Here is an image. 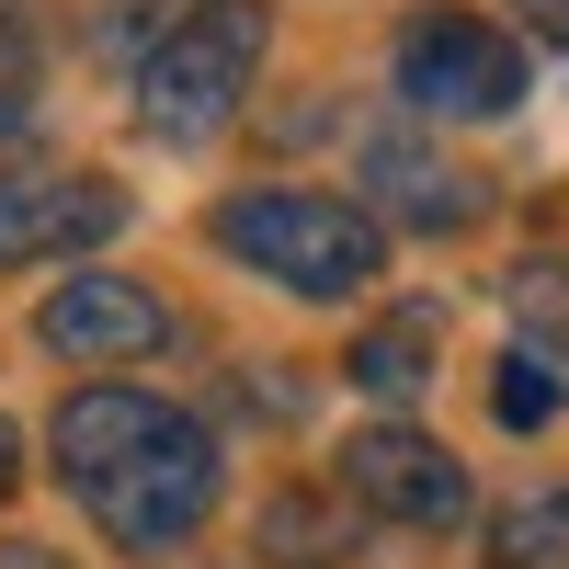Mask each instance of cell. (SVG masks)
Wrapping results in <instances>:
<instances>
[{"instance_id": "cell-5", "label": "cell", "mask_w": 569, "mask_h": 569, "mask_svg": "<svg viewBox=\"0 0 569 569\" xmlns=\"http://www.w3.org/2000/svg\"><path fill=\"white\" fill-rule=\"evenodd\" d=\"M342 490L376 512V525H421V536L467 525V467L433 433H410V421H376V433L342 445Z\"/></svg>"}, {"instance_id": "cell-9", "label": "cell", "mask_w": 569, "mask_h": 569, "mask_svg": "<svg viewBox=\"0 0 569 569\" xmlns=\"http://www.w3.org/2000/svg\"><path fill=\"white\" fill-rule=\"evenodd\" d=\"M365 182H376L388 217H410V228H467V217H479V182H467L456 160H433V149H376Z\"/></svg>"}, {"instance_id": "cell-8", "label": "cell", "mask_w": 569, "mask_h": 569, "mask_svg": "<svg viewBox=\"0 0 569 569\" xmlns=\"http://www.w3.org/2000/svg\"><path fill=\"white\" fill-rule=\"evenodd\" d=\"M171 421H182V410H171V399H149V388H80V399L58 410V433H46V445H58V479L80 490V479H103L114 456L160 445Z\"/></svg>"}, {"instance_id": "cell-3", "label": "cell", "mask_w": 569, "mask_h": 569, "mask_svg": "<svg viewBox=\"0 0 569 569\" xmlns=\"http://www.w3.org/2000/svg\"><path fill=\"white\" fill-rule=\"evenodd\" d=\"M388 69H399V103L433 114V126H501L525 103V46L490 12H421Z\"/></svg>"}, {"instance_id": "cell-14", "label": "cell", "mask_w": 569, "mask_h": 569, "mask_svg": "<svg viewBox=\"0 0 569 569\" xmlns=\"http://www.w3.org/2000/svg\"><path fill=\"white\" fill-rule=\"evenodd\" d=\"M34 126V46L23 34H0V149Z\"/></svg>"}, {"instance_id": "cell-4", "label": "cell", "mask_w": 569, "mask_h": 569, "mask_svg": "<svg viewBox=\"0 0 569 569\" xmlns=\"http://www.w3.org/2000/svg\"><path fill=\"white\" fill-rule=\"evenodd\" d=\"M80 501H91V525H103L114 547L160 558V547H182L217 512V445L194 433V421H171L160 445H137V456L103 467V479H80Z\"/></svg>"}, {"instance_id": "cell-13", "label": "cell", "mask_w": 569, "mask_h": 569, "mask_svg": "<svg viewBox=\"0 0 569 569\" xmlns=\"http://www.w3.org/2000/svg\"><path fill=\"white\" fill-rule=\"evenodd\" d=\"M273 558L284 569H330V558H342V525H330V512H308V501H273Z\"/></svg>"}, {"instance_id": "cell-2", "label": "cell", "mask_w": 569, "mask_h": 569, "mask_svg": "<svg viewBox=\"0 0 569 569\" xmlns=\"http://www.w3.org/2000/svg\"><path fill=\"white\" fill-rule=\"evenodd\" d=\"M262 46H273V12H262V0H194V12L149 46V69H137V126L171 137V149L217 137L228 114H240Z\"/></svg>"}, {"instance_id": "cell-6", "label": "cell", "mask_w": 569, "mask_h": 569, "mask_svg": "<svg viewBox=\"0 0 569 569\" xmlns=\"http://www.w3.org/2000/svg\"><path fill=\"white\" fill-rule=\"evenodd\" d=\"M126 228V194L91 171H0V262H69Z\"/></svg>"}, {"instance_id": "cell-1", "label": "cell", "mask_w": 569, "mask_h": 569, "mask_svg": "<svg viewBox=\"0 0 569 569\" xmlns=\"http://www.w3.org/2000/svg\"><path fill=\"white\" fill-rule=\"evenodd\" d=\"M217 251L251 262L284 297H353V284L388 262V228L353 194H308V182H262V194L217 206Z\"/></svg>"}, {"instance_id": "cell-12", "label": "cell", "mask_w": 569, "mask_h": 569, "mask_svg": "<svg viewBox=\"0 0 569 569\" xmlns=\"http://www.w3.org/2000/svg\"><path fill=\"white\" fill-rule=\"evenodd\" d=\"M490 410L512 421V433H536V421H558V353H547V342L501 353V376H490Z\"/></svg>"}, {"instance_id": "cell-15", "label": "cell", "mask_w": 569, "mask_h": 569, "mask_svg": "<svg viewBox=\"0 0 569 569\" xmlns=\"http://www.w3.org/2000/svg\"><path fill=\"white\" fill-rule=\"evenodd\" d=\"M512 308H525L536 330H569V262H525L512 273Z\"/></svg>"}, {"instance_id": "cell-10", "label": "cell", "mask_w": 569, "mask_h": 569, "mask_svg": "<svg viewBox=\"0 0 569 569\" xmlns=\"http://www.w3.org/2000/svg\"><path fill=\"white\" fill-rule=\"evenodd\" d=\"M421 376H433V319H388L353 342V388L365 399H421Z\"/></svg>"}, {"instance_id": "cell-16", "label": "cell", "mask_w": 569, "mask_h": 569, "mask_svg": "<svg viewBox=\"0 0 569 569\" xmlns=\"http://www.w3.org/2000/svg\"><path fill=\"white\" fill-rule=\"evenodd\" d=\"M512 12H525V23L547 34V46H569V0H512Z\"/></svg>"}, {"instance_id": "cell-7", "label": "cell", "mask_w": 569, "mask_h": 569, "mask_svg": "<svg viewBox=\"0 0 569 569\" xmlns=\"http://www.w3.org/2000/svg\"><path fill=\"white\" fill-rule=\"evenodd\" d=\"M34 330H46V353H69V365H137V353L171 342V308L137 273H69Z\"/></svg>"}, {"instance_id": "cell-18", "label": "cell", "mask_w": 569, "mask_h": 569, "mask_svg": "<svg viewBox=\"0 0 569 569\" xmlns=\"http://www.w3.org/2000/svg\"><path fill=\"white\" fill-rule=\"evenodd\" d=\"M0 569H58V558H46V547H0Z\"/></svg>"}, {"instance_id": "cell-11", "label": "cell", "mask_w": 569, "mask_h": 569, "mask_svg": "<svg viewBox=\"0 0 569 569\" xmlns=\"http://www.w3.org/2000/svg\"><path fill=\"white\" fill-rule=\"evenodd\" d=\"M490 558H501V569H558V558H569V490L512 501L501 525H490Z\"/></svg>"}, {"instance_id": "cell-17", "label": "cell", "mask_w": 569, "mask_h": 569, "mask_svg": "<svg viewBox=\"0 0 569 569\" xmlns=\"http://www.w3.org/2000/svg\"><path fill=\"white\" fill-rule=\"evenodd\" d=\"M23 479V445H12V421H0V490H12Z\"/></svg>"}]
</instances>
